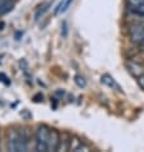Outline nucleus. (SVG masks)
<instances>
[{
    "instance_id": "obj_9",
    "label": "nucleus",
    "mask_w": 144,
    "mask_h": 152,
    "mask_svg": "<svg viewBox=\"0 0 144 152\" xmlns=\"http://www.w3.org/2000/svg\"><path fill=\"white\" fill-rule=\"evenodd\" d=\"M130 10L133 12L135 15H139V17H143L144 18V4H140V5H138L135 8H130Z\"/></svg>"
},
{
    "instance_id": "obj_6",
    "label": "nucleus",
    "mask_w": 144,
    "mask_h": 152,
    "mask_svg": "<svg viewBox=\"0 0 144 152\" xmlns=\"http://www.w3.org/2000/svg\"><path fill=\"white\" fill-rule=\"evenodd\" d=\"M101 82L105 83L106 86H108V87H111L112 90H116L117 92H122L121 91V87H120V84H119L115 79H113L110 74H103L102 77H101Z\"/></svg>"
},
{
    "instance_id": "obj_1",
    "label": "nucleus",
    "mask_w": 144,
    "mask_h": 152,
    "mask_svg": "<svg viewBox=\"0 0 144 152\" xmlns=\"http://www.w3.org/2000/svg\"><path fill=\"white\" fill-rule=\"evenodd\" d=\"M29 141H31V133L29 130L23 129H9L8 132V141H7V148L10 152H22L28 151L29 148Z\"/></svg>"
},
{
    "instance_id": "obj_3",
    "label": "nucleus",
    "mask_w": 144,
    "mask_h": 152,
    "mask_svg": "<svg viewBox=\"0 0 144 152\" xmlns=\"http://www.w3.org/2000/svg\"><path fill=\"white\" fill-rule=\"evenodd\" d=\"M129 36L130 40L135 42V44L144 42V20L131 24L129 28Z\"/></svg>"
},
{
    "instance_id": "obj_5",
    "label": "nucleus",
    "mask_w": 144,
    "mask_h": 152,
    "mask_svg": "<svg viewBox=\"0 0 144 152\" xmlns=\"http://www.w3.org/2000/svg\"><path fill=\"white\" fill-rule=\"evenodd\" d=\"M61 136L56 129H50V137H49V146L47 151H59Z\"/></svg>"
},
{
    "instance_id": "obj_10",
    "label": "nucleus",
    "mask_w": 144,
    "mask_h": 152,
    "mask_svg": "<svg viewBox=\"0 0 144 152\" xmlns=\"http://www.w3.org/2000/svg\"><path fill=\"white\" fill-rule=\"evenodd\" d=\"M126 4L129 8H135L140 4H144V0H126Z\"/></svg>"
},
{
    "instance_id": "obj_12",
    "label": "nucleus",
    "mask_w": 144,
    "mask_h": 152,
    "mask_svg": "<svg viewBox=\"0 0 144 152\" xmlns=\"http://www.w3.org/2000/svg\"><path fill=\"white\" fill-rule=\"evenodd\" d=\"M137 81H138V84H139V87H140L142 90L144 91V74H142L140 77H138V78H137Z\"/></svg>"
},
{
    "instance_id": "obj_4",
    "label": "nucleus",
    "mask_w": 144,
    "mask_h": 152,
    "mask_svg": "<svg viewBox=\"0 0 144 152\" xmlns=\"http://www.w3.org/2000/svg\"><path fill=\"white\" fill-rule=\"evenodd\" d=\"M126 65V69H128V72L134 75V77H140L142 74H144V65L142 64V63H138L135 60H128L125 63Z\"/></svg>"
},
{
    "instance_id": "obj_13",
    "label": "nucleus",
    "mask_w": 144,
    "mask_h": 152,
    "mask_svg": "<svg viewBox=\"0 0 144 152\" xmlns=\"http://www.w3.org/2000/svg\"><path fill=\"white\" fill-rule=\"evenodd\" d=\"M0 142H1V134H0Z\"/></svg>"
},
{
    "instance_id": "obj_8",
    "label": "nucleus",
    "mask_w": 144,
    "mask_h": 152,
    "mask_svg": "<svg viewBox=\"0 0 144 152\" xmlns=\"http://www.w3.org/2000/svg\"><path fill=\"white\" fill-rule=\"evenodd\" d=\"M74 82L75 84L79 87V88H84V87H87V81H86V78L83 77V75H79L77 74L74 77Z\"/></svg>"
},
{
    "instance_id": "obj_7",
    "label": "nucleus",
    "mask_w": 144,
    "mask_h": 152,
    "mask_svg": "<svg viewBox=\"0 0 144 152\" xmlns=\"http://www.w3.org/2000/svg\"><path fill=\"white\" fill-rule=\"evenodd\" d=\"M14 1L13 0H0V15H4L13 10Z\"/></svg>"
},
{
    "instance_id": "obj_11",
    "label": "nucleus",
    "mask_w": 144,
    "mask_h": 152,
    "mask_svg": "<svg viewBox=\"0 0 144 152\" xmlns=\"http://www.w3.org/2000/svg\"><path fill=\"white\" fill-rule=\"evenodd\" d=\"M49 5H50V4H46V5H44V9H39V10H37V13H36V15H35V17H36V20H39V19L41 18V15L45 14V12L47 10Z\"/></svg>"
},
{
    "instance_id": "obj_2",
    "label": "nucleus",
    "mask_w": 144,
    "mask_h": 152,
    "mask_svg": "<svg viewBox=\"0 0 144 152\" xmlns=\"http://www.w3.org/2000/svg\"><path fill=\"white\" fill-rule=\"evenodd\" d=\"M49 137H50V128L47 125H39L35 132V148L36 151L42 152L47 151L49 146Z\"/></svg>"
}]
</instances>
